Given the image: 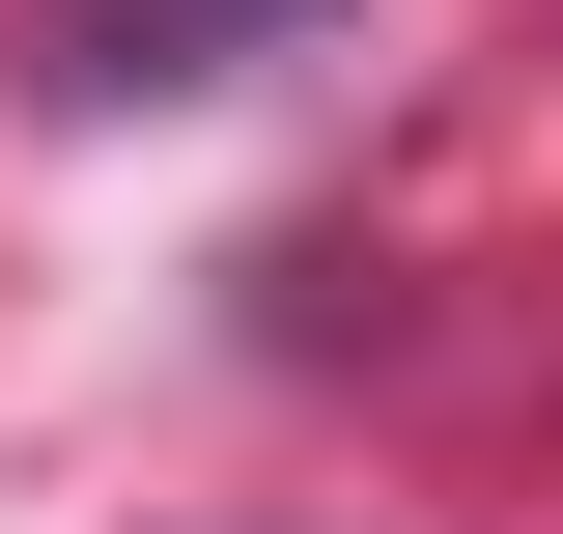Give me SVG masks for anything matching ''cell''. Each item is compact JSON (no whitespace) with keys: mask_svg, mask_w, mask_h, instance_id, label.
Wrapping results in <instances>:
<instances>
[{"mask_svg":"<svg viewBox=\"0 0 563 534\" xmlns=\"http://www.w3.org/2000/svg\"><path fill=\"white\" fill-rule=\"evenodd\" d=\"M282 29L339 0H29V113H169V85H254Z\"/></svg>","mask_w":563,"mask_h":534,"instance_id":"1","label":"cell"}]
</instances>
